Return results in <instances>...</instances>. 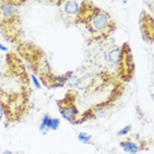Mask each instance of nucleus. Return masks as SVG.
Wrapping results in <instances>:
<instances>
[{"label":"nucleus","instance_id":"obj_1","mask_svg":"<svg viewBox=\"0 0 154 154\" xmlns=\"http://www.w3.org/2000/svg\"><path fill=\"white\" fill-rule=\"evenodd\" d=\"M83 25L86 26L91 40L96 41V42L106 41L113 34L115 29H116V24H115L112 16L107 11L97 8V7H94L91 9V12L83 21Z\"/></svg>","mask_w":154,"mask_h":154},{"label":"nucleus","instance_id":"obj_2","mask_svg":"<svg viewBox=\"0 0 154 154\" xmlns=\"http://www.w3.org/2000/svg\"><path fill=\"white\" fill-rule=\"evenodd\" d=\"M106 59L108 65L115 69L117 78L124 82H129L134 72V62H133L132 50L128 44L113 46L107 51Z\"/></svg>","mask_w":154,"mask_h":154},{"label":"nucleus","instance_id":"obj_3","mask_svg":"<svg viewBox=\"0 0 154 154\" xmlns=\"http://www.w3.org/2000/svg\"><path fill=\"white\" fill-rule=\"evenodd\" d=\"M74 99H75L74 94H71V91H70L63 99L57 101V104H58V109L61 112V116L63 117L66 121L76 125V124L83 122V120H82V117H80V113H79L78 108H76Z\"/></svg>","mask_w":154,"mask_h":154},{"label":"nucleus","instance_id":"obj_4","mask_svg":"<svg viewBox=\"0 0 154 154\" xmlns=\"http://www.w3.org/2000/svg\"><path fill=\"white\" fill-rule=\"evenodd\" d=\"M57 4L61 7V16L65 19V21L69 24H80L86 2L66 0V2H58Z\"/></svg>","mask_w":154,"mask_h":154},{"label":"nucleus","instance_id":"obj_5","mask_svg":"<svg viewBox=\"0 0 154 154\" xmlns=\"http://www.w3.org/2000/svg\"><path fill=\"white\" fill-rule=\"evenodd\" d=\"M23 2H2L0 0V23L19 17V7Z\"/></svg>","mask_w":154,"mask_h":154},{"label":"nucleus","instance_id":"obj_6","mask_svg":"<svg viewBox=\"0 0 154 154\" xmlns=\"http://www.w3.org/2000/svg\"><path fill=\"white\" fill-rule=\"evenodd\" d=\"M140 29L142 33V38L146 42H152L154 40V21L153 16L146 13L145 11L141 12V17H140Z\"/></svg>","mask_w":154,"mask_h":154},{"label":"nucleus","instance_id":"obj_7","mask_svg":"<svg viewBox=\"0 0 154 154\" xmlns=\"http://www.w3.org/2000/svg\"><path fill=\"white\" fill-rule=\"evenodd\" d=\"M143 143H138L134 140H125V141L120 142L121 149L124 150V153L127 154H137L138 152H141L142 149H146L145 146H142Z\"/></svg>","mask_w":154,"mask_h":154},{"label":"nucleus","instance_id":"obj_8","mask_svg":"<svg viewBox=\"0 0 154 154\" xmlns=\"http://www.w3.org/2000/svg\"><path fill=\"white\" fill-rule=\"evenodd\" d=\"M50 121H51V117L50 115H45L42 117V120H41V124H40V132L42 133V134H46V133L50 131Z\"/></svg>","mask_w":154,"mask_h":154},{"label":"nucleus","instance_id":"obj_9","mask_svg":"<svg viewBox=\"0 0 154 154\" xmlns=\"http://www.w3.org/2000/svg\"><path fill=\"white\" fill-rule=\"evenodd\" d=\"M80 83H82V79H80L79 76H76V75L72 74L71 78L69 79V82H67V85H66V86H69L70 90H74V88H76L78 86H80Z\"/></svg>","mask_w":154,"mask_h":154},{"label":"nucleus","instance_id":"obj_10","mask_svg":"<svg viewBox=\"0 0 154 154\" xmlns=\"http://www.w3.org/2000/svg\"><path fill=\"white\" fill-rule=\"evenodd\" d=\"M91 138H92V136H90L88 133H85V132L78 133V141H80L82 143H90Z\"/></svg>","mask_w":154,"mask_h":154},{"label":"nucleus","instance_id":"obj_11","mask_svg":"<svg viewBox=\"0 0 154 154\" xmlns=\"http://www.w3.org/2000/svg\"><path fill=\"white\" fill-rule=\"evenodd\" d=\"M132 131V125H127V127L121 128L120 131H117V136H127L128 133H131Z\"/></svg>","mask_w":154,"mask_h":154},{"label":"nucleus","instance_id":"obj_12","mask_svg":"<svg viewBox=\"0 0 154 154\" xmlns=\"http://www.w3.org/2000/svg\"><path fill=\"white\" fill-rule=\"evenodd\" d=\"M59 119H54L51 117V121H50V131H57L59 128Z\"/></svg>","mask_w":154,"mask_h":154},{"label":"nucleus","instance_id":"obj_13","mask_svg":"<svg viewBox=\"0 0 154 154\" xmlns=\"http://www.w3.org/2000/svg\"><path fill=\"white\" fill-rule=\"evenodd\" d=\"M30 79H32V82H33V85H34V87L36 88H41V83H40V80L37 79V76H36V74H30Z\"/></svg>","mask_w":154,"mask_h":154},{"label":"nucleus","instance_id":"obj_14","mask_svg":"<svg viewBox=\"0 0 154 154\" xmlns=\"http://www.w3.org/2000/svg\"><path fill=\"white\" fill-rule=\"evenodd\" d=\"M5 117V111H4V104H3L2 99H0V121Z\"/></svg>","mask_w":154,"mask_h":154},{"label":"nucleus","instance_id":"obj_15","mask_svg":"<svg viewBox=\"0 0 154 154\" xmlns=\"http://www.w3.org/2000/svg\"><path fill=\"white\" fill-rule=\"evenodd\" d=\"M0 51H8V49H7V46H4L3 44H0Z\"/></svg>","mask_w":154,"mask_h":154},{"label":"nucleus","instance_id":"obj_16","mask_svg":"<svg viewBox=\"0 0 154 154\" xmlns=\"http://www.w3.org/2000/svg\"><path fill=\"white\" fill-rule=\"evenodd\" d=\"M2 154H13V153L11 152V150H5V152H3Z\"/></svg>","mask_w":154,"mask_h":154}]
</instances>
